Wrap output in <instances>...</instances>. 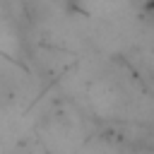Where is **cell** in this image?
<instances>
[]
</instances>
